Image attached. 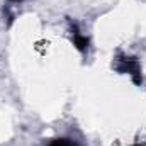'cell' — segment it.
<instances>
[{"label":"cell","mask_w":146,"mask_h":146,"mask_svg":"<svg viewBox=\"0 0 146 146\" xmlns=\"http://www.w3.org/2000/svg\"><path fill=\"white\" fill-rule=\"evenodd\" d=\"M75 44H76V48L80 49V51H83L85 48H87V44H88V41L85 39L83 36H80V34H76L75 36Z\"/></svg>","instance_id":"cell-1"},{"label":"cell","mask_w":146,"mask_h":146,"mask_svg":"<svg viewBox=\"0 0 146 146\" xmlns=\"http://www.w3.org/2000/svg\"><path fill=\"white\" fill-rule=\"evenodd\" d=\"M49 146H76L73 141L70 139H56V141H53Z\"/></svg>","instance_id":"cell-2"}]
</instances>
